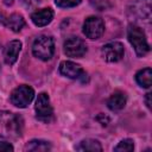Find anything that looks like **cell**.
<instances>
[{
  "instance_id": "cell-1",
  "label": "cell",
  "mask_w": 152,
  "mask_h": 152,
  "mask_svg": "<svg viewBox=\"0 0 152 152\" xmlns=\"http://www.w3.org/2000/svg\"><path fill=\"white\" fill-rule=\"evenodd\" d=\"M23 120L19 115L11 112H0V137L15 139L21 135Z\"/></svg>"
},
{
  "instance_id": "cell-2",
  "label": "cell",
  "mask_w": 152,
  "mask_h": 152,
  "mask_svg": "<svg viewBox=\"0 0 152 152\" xmlns=\"http://www.w3.org/2000/svg\"><path fill=\"white\" fill-rule=\"evenodd\" d=\"M127 38L139 57L145 56L150 51V45L147 43L145 32L141 27L137 25H129L127 30Z\"/></svg>"
},
{
  "instance_id": "cell-3",
  "label": "cell",
  "mask_w": 152,
  "mask_h": 152,
  "mask_svg": "<svg viewBox=\"0 0 152 152\" xmlns=\"http://www.w3.org/2000/svg\"><path fill=\"white\" fill-rule=\"evenodd\" d=\"M55 52V42L53 38L50 36H40L38 37L32 46V53L42 59V61H49Z\"/></svg>"
},
{
  "instance_id": "cell-4",
  "label": "cell",
  "mask_w": 152,
  "mask_h": 152,
  "mask_svg": "<svg viewBox=\"0 0 152 152\" xmlns=\"http://www.w3.org/2000/svg\"><path fill=\"white\" fill-rule=\"evenodd\" d=\"M34 97V90L26 84H21L17 87L12 93H11V102L19 108H25L30 104V102Z\"/></svg>"
},
{
  "instance_id": "cell-5",
  "label": "cell",
  "mask_w": 152,
  "mask_h": 152,
  "mask_svg": "<svg viewBox=\"0 0 152 152\" xmlns=\"http://www.w3.org/2000/svg\"><path fill=\"white\" fill-rule=\"evenodd\" d=\"M36 114L37 119L43 122H50L53 119V109L50 103V99L46 93H40L36 101Z\"/></svg>"
},
{
  "instance_id": "cell-6",
  "label": "cell",
  "mask_w": 152,
  "mask_h": 152,
  "mask_svg": "<svg viewBox=\"0 0 152 152\" xmlns=\"http://www.w3.org/2000/svg\"><path fill=\"white\" fill-rule=\"evenodd\" d=\"M104 32V23L101 18L91 15L88 17L83 24V33L90 39L100 38Z\"/></svg>"
},
{
  "instance_id": "cell-7",
  "label": "cell",
  "mask_w": 152,
  "mask_h": 152,
  "mask_svg": "<svg viewBox=\"0 0 152 152\" xmlns=\"http://www.w3.org/2000/svg\"><path fill=\"white\" fill-rule=\"evenodd\" d=\"M64 52L66 56L72 57V58H81L86 52H87V46L86 43L78 38V37H69L64 42Z\"/></svg>"
},
{
  "instance_id": "cell-8",
  "label": "cell",
  "mask_w": 152,
  "mask_h": 152,
  "mask_svg": "<svg viewBox=\"0 0 152 152\" xmlns=\"http://www.w3.org/2000/svg\"><path fill=\"white\" fill-rule=\"evenodd\" d=\"M102 56L107 62H119L125 53L124 45L119 42H110L106 45H103L102 50Z\"/></svg>"
},
{
  "instance_id": "cell-9",
  "label": "cell",
  "mask_w": 152,
  "mask_h": 152,
  "mask_svg": "<svg viewBox=\"0 0 152 152\" xmlns=\"http://www.w3.org/2000/svg\"><path fill=\"white\" fill-rule=\"evenodd\" d=\"M59 72L62 75L69 77V78H72V80L74 78H80L81 76L86 75L83 69L78 64H76L74 62H70V61H64L59 64Z\"/></svg>"
},
{
  "instance_id": "cell-10",
  "label": "cell",
  "mask_w": 152,
  "mask_h": 152,
  "mask_svg": "<svg viewBox=\"0 0 152 152\" xmlns=\"http://www.w3.org/2000/svg\"><path fill=\"white\" fill-rule=\"evenodd\" d=\"M21 50V42L20 40H12L10 42L5 50H4V59H5V63L8 64V65H12L15 63L17 58H18V55Z\"/></svg>"
},
{
  "instance_id": "cell-11",
  "label": "cell",
  "mask_w": 152,
  "mask_h": 152,
  "mask_svg": "<svg viewBox=\"0 0 152 152\" xmlns=\"http://www.w3.org/2000/svg\"><path fill=\"white\" fill-rule=\"evenodd\" d=\"M53 18V12L51 8H42L31 14V19L36 26H45L51 23Z\"/></svg>"
},
{
  "instance_id": "cell-12",
  "label": "cell",
  "mask_w": 152,
  "mask_h": 152,
  "mask_svg": "<svg viewBox=\"0 0 152 152\" xmlns=\"http://www.w3.org/2000/svg\"><path fill=\"white\" fill-rule=\"evenodd\" d=\"M132 12L142 20H150L151 18V0H137L133 4Z\"/></svg>"
},
{
  "instance_id": "cell-13",
  "label": "cell",
  "mask_w": 152,
  "mask_h": 152,
  "mask_svg": "<svg viewBox=\"0 0 152 152\" xmlns=\"http://www.w3.org/2000/svg\"><path fill=\"white\" fill-rule=\"evenodd\" d=\"M126 102H127V97H126L125 93L118 90L110 95V97L107 101V106L110 110L116 112V110L122 109L126 106Z\"/></svg>"
},
{
  "instance_id": "cell-14",
  "label": "cell",
  "mask_w": 152,
  "mask_h": 152,
  "mask_svg": "<svg viewBox=\"0 0 152 152\" xmlns=\"http://www.w3.org/2000/svg\"><path fill=\"white\" fill-rule=\"evenodd\" d=\"M137 83L142 88H150L152 84V70L151 68L141 69L135 75Z\"/></svg>"
},
{
  "instance_id": "cell-15",
  "label": "cell",
  "mask_w": 152,
  "mask_h": 152,
  "mask_svg": "<svg viewBox=\"0 0 152 152\" xmlns=\"http://www.w3.org/2000/svg\"><path fill=\"white\" fill-rule=\"evenodd\" d=\"M6 26L10 27L13 32H19L24 26H25V20L23 18V15L18 14V13H13L11 14L7 20H6Z\"/></svg>"
},
{
  "instance_id": "cell-16",
  "label": "cell",
  "mask_w": 152,
  "mask_h": 152,
  "mask_svg": "<svg viewBox=\"0 0 152 152\" xmlns=\"http://www.w3.org/2000/svg\"><path fill=\"white\" fill-rule=\"evenodd\" d=\"M26 151H34V152H40V151H50L51 150V144L45 140H31L25 145Z\"/></svg>"
},
{
  "instance_id": "cell-17",
  "label": "cell",
  "mask_w": 152,
  "mask_h": 152,
  "mask_svg": "<svg viewBox=\"0 0 152 152\" xmlns=\"http://www.w3.org/2000/svg\"><path fill=\"white\" fill-rule=\"evenodd\" d=\"M80 151H102L101 144L95 139H84L77 147Z\"/></svg>"
},
{
  "instance_id": "cell-18",
  "label": "cell",
  "mask_w": 152,
  "mask_h": 152,
  "mask_svg": "<svg viewBox=\"0 0 152 152\" xmlns=\"http://www.w3.org/2000/svg\"><path fill=\"white\" fill-rule=\"evenodd\" d=\"M133 150H134V142L132 139H124L118 144V146L114 147V151H116V152H124V151L129 152Z\"/></svg>"
},
{
  "instance_id": "cell-19",
  "label": "cell",
  "mask_w": 152,
  "mask_h": 152,
  "mask_svg": "<svg viewBox=\"0 0 152 152\" xmlns=\"http://www.w3.org/2000/svg\"><path fill=\"white\" fill-rule=\"evenodd\" d=\"M56 5L58 7H62V8H69V7H75L77 6L81 0H55Z\"/></svg>"
},
{
  "instance_id": "cell-20",
  "label": "cell",
  "mask_w": 152,
  "mask_h": 152,
  "mask_svg": "<svg viewBox=\"0 0 152 152\" xmlns=\"http://www.w3.org/2000/svg\"><path fill=\"white\" fill-rule=\"evenodd\" d=\"M13 146L10 142L6 141H0V151H13Z\"/></svg>"
},
{
  "instance_id": "cell-21",
  "label": "cell",
  "mask_w": 152,
  "mask_h": 152,
  "mask_svg": "<svg viewBox=\"0 0 152 152\" xmlns=\"http://www.w3.org/2000/svg\"><path fill=\"white\" fill-rule=\"evenodd\" d=\"M145 102H146L147 108H151V93H147V94H146V96H145Z\"/></svg>"
},
{
  "instance_id": "cell-22",
  "label": "cell",
  "mask_w": 152,
  "mask_h": 152,
  "mask_svg": "<svg viewBox=\"0 0 152 152\" xmlns=\"http://www.w3.org/2000/svg\"><path fill=\"white\" fill-rule=\"evenodd\" d=\"M6 20H7V19L5 18V15L0 12V24H1V25H6Z\"/></svg>"
},
{
  "instance_id": "cell-23",
  "label": "cell",
  "mask_w": 152,
  "mask_h": 152,
  "mask_svg": "<svg viewBox=\"0 0 152 152\" xmlns=\"http://www.w3.org/2000/svg\"><path fill=\"white\" fill-rule=\"evenodd\" d=\"M2 1H4V4L7 5V6H10V5L13 4V0H2Z\"/></svg>"
},
{
  "instance_id": "cell-24",
  "label": "cell",
  "mask_w": 152,
  "mask_h": 152,
  "mask_svg": "<svg viewBox=\"0 0 152 152\" xmlns=\"http://www.w3.org/2000/svg\"><path fill=\"white\" fill-rule=\"evenodd\" d=\"M23 1H24V2H28L30 0H23Z\"/></svg>"
}]
</instances>
